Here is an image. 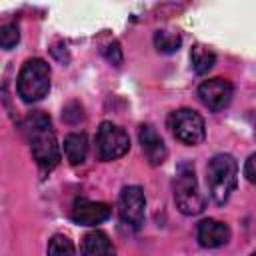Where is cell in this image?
Returning a JSON list of instances; mask_svg holds the SVG:
<instances>
[{"mask_svg":"<svg viewBox=\"0 0 256 256\" xmlns=\"http://www.w3.org/2000/svg\"><path fill=\"white\" fill-rule=\"evenodd\" d=\"M16 90L24 102L42 100L50 90V66L42 58L26 60L18 72Z\"/></svg>","mask_w":256,"mask_h":256,"instance_id":"3","label":"cell"},{"mask_svg":"<svg viewBox=\"0 0 256 256\" xmlns=\"http://www.w3.org/2000/svg\"><path fill=\"white\" fill-rule=\"evenodd\" d=\"M244 176L248 182L256 184V154H252L244 164Z\"/></svg>","mask_w":256,"mask_h":256,"instance_id":"19","label":"cell"},{"mask_svg":"<svg viewBox=\"0 0 256 256\" xmlns=\"http://www.w3.org/2000/svg\"><path fill=\"white\" fill-rule=\"evenodd\" d=\"M130 148V138L128 134L112 124V122H102L98 132H96V154L100 160L104 162H110V160H116L120 156H124Z\"/></svg>","mask_w":256,"mask_h":256,"instance_id":"6","label":"cell"},{"mask_svg":"<svg viewBox=\"0 0 256 256\" xmlns=\"http://www.w3.org/2000/svg\"><path fill=\"white\" fill-rule=\"evenodd\" d=\"M104 56H106V60H108L110 64L120 66V64H122V50H120V44H118V42L110 44V46L104 50Z\"/></svg>","mask_w":256,"mask_h":256,"instance_id":"18","label":"cell"},{"mask_svg":"<svg viewBox=\"0 0 256 256\" xmlns=\"http://www.w3.org/2000/svg\"><path fill=\"white\" fill-rule=\"evenodd\" d=\"M20 40V30L16 24H4L0 28V46L4 50H12Z\"/></svg>","mask_w":256,"mask_h":256,"instance_id":"17","label":"cell"},{"mask_svg":"<svg viewBox=\"0 0 256 256\" xmlns=\"http://www.w3.org/2000/svg\"><path fill=\"white\" fill-rule=\"evenodd\" d=\"M174 200L176 206L182 214L186 216H194L200 214L204 210V196L198 188V180H196V172L194 166L188 162H182L176 168V178H174Z\"/></svg>","mask_w":256,"mask_h":256,"instance_id":"4","label":"cell"},{"mask_svg":"<svg viewBox=\"0 0 256 256\" xmlns=\"http://www.w3.org/2000/svg\"><path fill=\"white\" fill-rule=\"evenodd\" d=\"M232 94H234V88L224 78H210V80L202 82L198 88V96H200L202 104L208 106L212 112L224 110L230 104Z\"/></svg>","mask_w":256,"mask_h":256,"instance_id":"8","label":"cell"},{"mask_svg":"<svg viewBox=\"0 0 256 256\" xmlns=\"http://www.w3.org/2000/svg\"><path fill=\"white\" fill-rule=\"evenodd\" d=\"M48 256H76L72 240L62 234L52 236V240L48 242Z\"/></svg>","mask_w":256,"mask_h":256,"instance_id":"16","label":"cell"},{"mask_svg":"<svg viewBox=\"0 0 256 256\" xmlns=\"http://www.w3.org/2000/svg\"><path fill=\"white\" fill-rule=\"evenodd\" d=\"M22 130L30 144L36 164L42 170H52L60 162V148H58L50 118L44 112H32L24 118Z\"/></svg>","mask_w":256,"mask_h":256,"instance_id":"1","label":"cell"},{"mask_svg":"<svg viewBox=\"0 0 256 256\" xmlns=\"http://www.w3.org/2000/svg\"><path fill=\"white\" fill-rule=\"evenodd\" d=\"M190 62L196 74H206L216 64V54L202 44H194L190 50Z\"/></svg>","mask_w":256,"mask_h":256,"instance_id":"14","label":"cell"},{"mask_svg":"<svg viewBox=\"0 0 256 256\" xmlns=\"http://www.w3.org/2000/svg\"><path fill=\"white\" fill-rule=\"evenodd\" d=\"M82 256H116V250L104 232L94 230L82 240Z\"/></svg>","mask_w":256,"mask_h":256,"instance_id":"12","label":"cell"},{"mask_svg":"<svg viewBox=\"0 0 256 256\" xmlns=\"http://www.w3.org/2000/svg\"><path fill=\"white\" fill-rule=\"evenodd\" d=\"M88 154V138L84 132H74L64 138V156L72 166H78L86 160Z\"/></svg>","mask_w":256,"mask_h":256,"instance_id":"13","label":"cell"},{"mask_svg":"<svg viewBox=\"0 0 256 256\" xmlns=\"http://www.w3.org/2000/svg\"><path fill=\"white\" fill-rule=\"evenodd\" d=\"M252 256H256V252H254V254H252Z\"/></svg>","mask_w":256,"mask_h":256,"instance_id":"20","label":"cell"},{"mask_svg":"<svg viewBox=\"0 0 256 256\" xmlns=\"http://www.w3.org/2000/svg\"><path fill=\"white\" fill-rule=\"evenodd\" d=\"M168 128L172 130L174 138L180 140L182 144L196 146L204 140L206 136V126L204 120L198 112L190 108H180L168 116Z\"/></svg>","mask_w":256,"mask_h":256,"instance_id":"5","label":"cell"},{"mask_svg":"<svg viewBox=\"0 0 256 256\" xmlns=\"http://www.w3.org/2000/svg\"><path fill=\"white\" fill-rule=\"evenodd\" d=\"M112 214L110 206L104 202H92L86 198H76L72 206V220L82 226H96L108 220Z\"/></svg>","mask_w":256,"mask_h":256,"instance_id":"9","label":"cell"},{"mask_svg":"<svg viewBox=\"0 0 256 256\" xmlns=\"http://www.w3.org/2000/svg\"><path fill=\"white\" fill-rule=\"evenodd\" d=\"M138 140H140V146H142V152H144L146 160L152 166H160L166 160L168 150L164 146V140L160 138V134L152 126L142 124L140 130H138Z\"/></svg>","mask_w":256,"mask_h":256,"instance_id":"10","label":"cell"},{"mask_svg":"<svg viewBox=\"0 0 256 256\" xmlns=\"http://www.w3.org/2000/svg\"><path fill=\"white\" fill-rule=\"evenodd\" d=\"M196 238H198V244L202 248H218L230 240V228L224 222L206 218L198 224Z\"/></svg>","mask_w":256,"mask_h":256,"instance_id":"11","label":"cell"},{"mask_svg":"<svg viewBox=\"0 0 256 256\" xmlns=\"http://www.w3.org/2000/svg\"><path fill=\"white\" fill-rule=\"evenodd\" d=\"M206 174H208L206 180H208V188H210L212 200L216 204L228 202V198L234 192L236 182H238V164H236L234 156H230V154H216L208 162Z\"/></svg>","mask_w":256,"mask_h":256,"instance_id":"2","label":"cell"},{"mask_svg":"<svg viewBox=\"0 0 256 256\" xmlns=\"http://www.w3.org/2000/svg\"><path fill=\"white\" fill-rule=\"evenodd\" d=\"M118 214L126 228L140 230L146 214V198L140 186H124L118 198Z\"/></svg>","mask_w":256,"mask_h":256,"instance_id":"7","label":"cell"},{"mask_svg":"<svg viewBox=\"0 0 256 256\" xmlns=\"http://www.w3.org/2000/svg\"><path fill=\"white\" fill-rule=\"evenodd\" d=\"M154 46L158 52L162 54H174L178 52V48L182 46V38L178 34H172V32H166V30H158L154 34Z\"/></svg>","mask_w":256,"mask_h":256,"instance_id":"15","label":"cell"}]
</instances>
